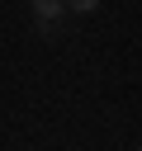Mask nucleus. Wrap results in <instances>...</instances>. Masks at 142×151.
<instances>
[{
    "instance_id": "f03ea898",
    "label": "nucleus",
    "mask_w": 142,
    "mask_h": 151,
    "mask_svg": "<svg viewBox=\"0 0 142 151\" xmlns=\"http://www.w3.org/2000/svg\"><path fill=\"white\" fill-rule=\"evenodd\" d=\"M99 0H62V9H76V14H90Z\"/></svg>"
},
{
    "instance_id": "f257e3e1",
    "label": "nucleus",
    "mask_w": 142,
    "mask_h": 151,
    "mask_svg": "<svg viewBox=\"0 0 142 151\" xmlns=\"http://www.w3.org/2000/svg\"><path fill=\"white\" fill-rule=\"evenodd\" d=\"M33 14L43 19V28H52V19L62 14V0H33Z\"/></svg>"
}]
</instances>
